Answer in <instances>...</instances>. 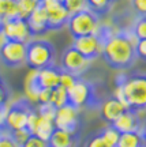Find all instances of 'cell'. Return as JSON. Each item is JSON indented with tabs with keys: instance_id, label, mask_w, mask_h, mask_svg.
<instances>
[{
	"instance_id": "obj_1",
	"label": "cell",
	"mask_w": 146,
	"mask_h": 147,
	"mask_svg": "<svg viewBox=\"0 0 146 147\" xmlns=\"http://www.w3.org/2000/svg\"><path fill=\"white\" fill-rule=\"evenodd\" d=\"M135 36L130 29L116 30L112 33L101 48V56L104 61L113 69H127L132 67L136 60Z\"/></svg>"
},
{
	"instance_id": "obj_2",
	"label": "cell",
	"mask_w": 146,
	"mask_h": 147,
	"mask_svg": "<svg viewBox=\"0 0 146 147\" xmlns=\"http://www.w3.org/2000/svg\"><path fill=\"white\" fill-rule=\"evenodd\" d=\"M115 83L120 84L123 90L127 109L138 113L146 110V74H120L116 76Z\"/></svg>"
},
{
	"instance_id": "obj_3",
	"label": "cell",
	"mask_w": 146,
	"mask_h": 147,
	"mask_svg": "<svg viewBox=\"0 0 146 147\" xmlns=\"http://www.w3.org/2000/svg\"><path fill=\"white\" fill-rule=\"evenodd\" d=\"M56 49L47 40H29L26 42V64L30 69H41L55 64Z\"/></svg>"
},
{
	"instance_id": "obj_4",
	"label": "cell",
	"mask_w": 146,
	"mask_h": 147,
	"mask_svg": "<svg viewBox=\"0 0 146 147\" xmlns=\"http://www.w3.org/2000/svg\"><path fill=\"white\" fill-rule=\"evenodd\" d=\"M68 94V102L74 105L78 109L86 108V109H98L101 105V100H100L97 90L94 83L90 80L81 78L79 76L75 83L67 90Z\"/></svg>"
},
{
	"instance_id": "obj_5",
	"label": "cell",
	"mask_w": 146,
	"mask_h": 147,
	"mask_svg": "<svg viewBox=\"0 0 146 147\" xmlns=\"http://www.w3.org/2000/svg\"><path fill=\"white\" fill-rule=\"evenodd\" d=\"M98 26H100V18L97 15H94L89 8L70 15L67 21L68 32H70L73 38L94 34L97 32Z\"/></svg>"
},
{
	"instance_id": "obj_6",
	"label": "cell",
	"mask_w": 146,
	"mask_h": 147,
	"mask_svg": "<svg viewBox=\"0 0 146 147\" xmlns=\"http://www.w3.org/2000/svg\"><path fill=\"white\" fill-rule=\"evenodd\" d=\"M31 109H33L31 102L27 98H22V100L12 102L10 106H7L4 128L8 132L26 128L27 117H29V113Z\"/></svg>"
},
{
	"instance_id": "obj_7",
	"label": "cell",
	"mask_w": 146,
	"mask_h": 147,
	"mask_svg": "<svg viewBox=\"0 0 146 147\" xmlns=\"http://www.w3.org/2000/svg\"><path fill=\"white\" fill-rule=\"evenodd\" d=\"M0 61L8 68L23 65L26 61V42L5 40L0 45Z\"/></svg>"
},
{
	"instance_id": "obj_8",
	"label": "cell",
	"mask_w": 146,
	"mask_h": 147,
	"mask_svg": "<svg viewBox=\"0 0 146 147\" xmlns=\"http://www.w3.org/2000/svg\"><path fill=\"white\" fill-rule=\"evenodd\" d=\"M55 128L67 132H79L81 129V115L79 109L70 102L56 109L53 119Z\"/></svg>"
},
{
	"instance_id": "obj_9",
	"label": "cell",
	"mask_w": 146,
	"mask_h": 147,
	"mask_svg": "<svg viewBox=\"0 0 146 147\" xmlns=\"http://www.w3.org/2000/svg\"><path fill=\"white\" fill-rule=\"evenodd\" d=\"M90 61L81 55V53L71 45L68 47L62 55V63H60V68L66 72L71 74L74 76H81L82 74L89 68Z\"/></svg>"
},
{
	"instance_id": "obj_10",
	"label": "cell",
	"mask_w": 146,
	"mask_h": 147,
	"mask_svg": "<svg viewBox=\"0 0 146 147\" xmlns=\"http://www.w3.org/2000/svg\"><path fill=\"white\" fill-rule=\"evenodd\" d=\"M1 33L5 40H10V41L27 42L31 38L26 21L19 16L4 19L1 25Z\"/></svg>"
},
{
	"instance_id": "obj_11",
	"label": "cell",
	"mask_w": 146,
	"mask_h": 147,
	"mask_svg": "<svg viewBox=\"0 0 146 147\" xmlns=\"http://www.w3.org/2000/svg\"><path fill=\"white\" fill-rule=\"evenodd\" d=\"M73 47L89 61H93L94 59L101 56V48H103V45H101L98 37L96 34H89V36L74 38Z\"/></svg>"
},
{
	"instance_id": "obj_12",
	"label": "cell",
	"mask_w": 146,
	"mask_h": 147,
	"mask_svg": "<svg viewBox=\"0 0 146 147\" xmlns=\"http://www.w3.org/2000/svg\"><path fill=\"white\" fill-rule=\"evenodd\" d=\"M27 27L30 32L31 37H38L44 36L48 33V15H47V8L38 3L37 7L31 11V14L27 16L26 19Z\"/></svg>"
},
{
	"instance_id": "obj_13",
	"label": "cell",
	"mask_w": 146,
	"mask_h": 147,
	"mask_svg": "<svg viewBox=\"0 0 146 147\" xmlns=\"http://www.w3.org/2000/svg\"><path fill=\"white\" fill-rule=\"evenodd\" d=\"M141 123L142 120L139 117V115H138V112L131 109H126L112 123V125L115 127L120 134H123V132H139Z\"/></svg>"
},
{
	"instance_id": "obj_14",
	"label": "cell",
	"mask_w": 146,
	"mask_h": 147,
	"mask_svg": "<svg viewBox=\"0 0 146 147\" xmlns=\"http://www.w3.org/2000/svg\"><path fill=\"white\" fill-rule=\"evenodd\" d=\"M79 142V132H67L55 128L48 140V147H78Z\"/></svg>"
},
{
	"instance_id": "obj_15",
	"label": "cell",
	"mask_w": 146,
	"mask_h": 147,
	"mask_svg": "<svg viewBox=\"0 0 146 147\" xmlns=\"http://www.w3.org/2000/svg\"><path fill=\"white\" fill-rule=\"evenodd\" d=\"M60 74L62 68L55 64L37 69V82L41 89H55L60 84Z\"/></svg>"
},
{
	"instance_id": "obj_16",
	"label": "cell",
	"mask_w": 146,
	"mask_h": 147,
	"mask_svg": "<svg viewBox=\"0 0 146 147\" xmlns=\"http://www.w3.org/2000/svg\"><path fill=\"white\" fill-rule=\"evenodd\" d=\"M47 15H48V32L60 30L64 26H67V21L70 18V14L64 8L63 4L48 7Z\"/></svg>"
},
{
	"instance_id": "obj_17",
	"label": "cell",
	"mask_w": 146,
	"mask_h": 147,
	"mask_svg": "<svg viewBox=\"0 0 146 147\" xmlns=\"http://www.w3.org/2000/svg\"><path fill=\"white\" fill-rule=\"evenodd\" d=\"M126 109H127V108H126L120 101L116 100L115 97H111L108 100H105L104 102H101V105H100L101 117H103V120H104L107 124H112Z\"/></svg>"
},
{
	"instance_id": "obj_18",
	"label": "cell",
	"mask_w": 146,
	"mask_h": 147,
	"mask_svg": "<svg viewBox=\"0 0 146 147\" xmlns=\"http://www.w3.org/2000/svg\"><path fill=\"white\" fill-rule=\"evenodd\" d=\"M40 90L41 87L37 82V69H31L25 79V91H26L27 100L30 102H37Z\"/></svg>"
},
{
	"instance_id": "obj_19",
	"label": "cell",
	"mask_w": 146,
	"mask_h": 147,
	"mask_svg": "<svg viewBox=\"0 0 146 147\" xmlns=\"http://www.w3.org/2000/svg\"><path fill=\"white\" fill-rule=\"evenodd\" d=\"M53 129H55V124H53L52 120H47L41 116H38V121H37L36 128L33 131V135H36V136L41 138L42 140L48 142L51 135H52Z\"/></svg>"
},
{
	"instance_id": "obj_20",
	"label": "cell",
	"mask_w": 146,
	"mask_h": 147,
	"mask_svg": "<svg viewBox=\"0 0 146 147\" xmlns=\"http://www.w3.org/2000/svg\"><path fill=\"white\" fill-rule=\"evenodd\" d=\"M116 147H146V143L143 142L139 132H123L120 134Z\"/></svg>"
},
{
	"instance_id": "obj_21",
	"label": "cell",
	"mask_w": 146,
	"mask_h": 147,
	"mask_svg": "<svg viewBox=\"0 0 146 147\" xmlns=\"http://www.w3.org/2000/svg\"><path fill=\"white\" fill-rule=\"evenodd\" d=\"M86 1L89 10L98 18H103L111 11L116 0H86Z\"/></svg>"
},
{
	"instance_id": "obj_22",
	"label": "cell",
	"mask_w": 146,
	"mask_h": 147,
	"mask_svg": "<svg viewBox=\"0 0 146 147\" xmlns=\"http://www.w3.org/2000/svg\"><path fill=\"white\" fill-rule=\"evenodd\" d=\"M98 135L103 139H104L105 142L108 143L109 146L112 147H116L117 142H119V138H120V132L116 129L115 127L112 125V124H107V125L98 132Z\"/></svg>"
},
{
	"instance_id": "obj_23",
	"label": "cell",
	"mask_w": 146,
	"mask_h": 147,
	"mask_svg": "<svg viewBox=\"0 0 146 147\" xmlns=\"http://www.w3.org/2000/svg\"><path fill=\"white\" fill-rule=\"evenodd\" d=\"M49 104H52L56 109L60 108V106L66 105L68 104V94H67V90L62 87V86H58L52 89L51 91V100H49Z\"/></svg>"
},
{
	"instance_id": "obj_24",
	"label": "cell",
	"mask_w": 146,
	"mask_h": 147,
	"mask_svg": "<svg viewBox=\"0 0 146 147\" xmlns=\"http://www.w3.org/2000/svg\"><path fill=\"white\" fill-rule=\"evenodd\" d=\"M16 10H18V16L26 21L27 16L31 14V11L37 7L40 0H15Z\"/></svg>"
},
{
	"instance_id": "obj_25",
	"label": "cell",
	"mask_w": 146,
	"mask_h": 147,
	"mask_svg": "<svg viewBox=\"0 0 146 147\" xmlns=\"http://www.w3.org/2000/svg\"><path fill=\"white\" fill-rule=\"evenodd\" d=\"M18 16L15 0H0V19H10Z\"/></svg>"
},
{
	"instance_id": "obj_26",
	"label": "cell",
	"mask_w": 146,
	"mask_h": 147,
	"mask_svg": "<svg viewBox=\"0 0 146 147\" xmlns=\"http://www.w3.org/2000/svg\"><path fill=\"white\" fill-rule=\"evenodd\" d=\"M136 40H146V16H138L130 27Z\"/></svg>"
},
{
	"instance_id": "obj_27",
	"label": "cell",
	"mask_w": 146,
	"mask_h": 147,
	"mask_svg": "<svg viewBox=\"0 0 146 147\" xmlns=\"http://www.w3.org/2000/svg\"><path fill=\"white\" fill-rule=\"evenodd\" d=\"M63 5L68 11V14L73 15L75 12L86 10L88 8V1L86 0H63Z\"/></svg>"
},
{
	"instance_id": "obj_28",
	"label": "cell",
	"mask_w": 146,
	"mask_h": 147,
	"mask_svg": "<svg viewBox=\"0 0 146 147\" xmlns=\"http://www.w3.org/2000/svg\"><path fill=\"white\" fill-rule=\"evenodd\" d=\"M37 112H38V116H41L47 120H52L55 119V113H56V108L52 105V104H38V108H37Z\"/></svg>"
},
{
	"instance_id": "obj_29",
	"label": "cell",
	"mask_w": 146,
	"mask_h": 147,
	"mask_svg": "<svg viewBox=\"0 0 146 147\" xmlns=\"http://www.w3.org/2000/svg\"><path fill=\"white\" fill-rule=\"evenodd\" d=\"M11 135V138L14 139V142L18 144V146L21 147L23 143L26 142L29 136L31 135V132L27 129V128H21V129H15V131H10L8 132Z\"/></svg>"
},
{
	"instance_id": "obj_30",
	"label": "cell",
	"mask_w": 146,
	"mask_h": 147,
	"mask_svg": "<svg viewBox=\"0 0 146 147\" xmlns=\"http://www.w3.org/2000/svg\"><path fill=\"white\" fill-rule=\"evenodd\" d=\"M78 78L79 76H74V75H71V74H68L62 69V74H60V84H59V86H62V87H64L66 90H68L75 83V80Z\"/></svg>"
},
{
	"instance_id": "obj_31",
	"label": "cell",
	"mask_w": 146,
	"mask_h": 147,
	"mask_svg": "<svg viewBox=\"0 0 146 147\" xmlns=\"http://www.w3.org/2000/svg\"><path fill=\"white\" fill-rule=\"evenodd\" d=\"M0 147H19L14 142V139L11 138V135L5 128L0 132Z\"/></svg>"
},
{
	"instance_id": "obj_32",
	"label": "cell",
	"mask_w": 146,
	"mask_h": 147,
	"mask_svg": "<svg viewBox=\"0 0 146 147\" xmlns=\"http://www.w3.org/2000/svg\"><path fill=\"white\" fill-rule=\"evenodd\" d=\"M21 147H48V142L42 140L41 138L36 136V135H30L29 139Z\"/></svg>"
},
{
	"instance_id": "obj_33",
	"label": "cell",
	"mask_w": 146,
	"mask_h": 147,
	"mask_svg": "<svg viewBox=\"0 0 146 147\" xmlns=\"http://www.w3.org/2000/svg\"><path fill=\"white\" fill-rule=\"evenodd\" d=\"M10 95L11 93L8 86L5 84V82L0 76V105H7V102L10 100Z\"/></svg>"
},
{
	"instance_id": "obj_34",
	"label": "cell",
	"mask_w": 146,
	"mask_h": 147,
	"mask_svg": "<svg viewBox=\"0 0 146 147\" xmlns=\"http://www.w3.org/2000/svg\"><path fill=\"white\" fill-rule=\"evenodd\" d=\"M135 55L136 59H141L146 63V40H138L135 44Z\"/></svg>"
},
{
	"instance_id": "obj_35",
	"label": "cell",
	"mask_w": 146,
	"mask_h": 147,
	"mask_svg": "<svg viewBox=\"0 0 146 147\" xmlns=\"http://www.w3.org/2000/svg\"><path fill=\"white\" fill-rule=\"evenodd\" d=\"M86 147H112V146H109V144L97 134V135H93V136L89 139V142L86 143Z\"/></svg>"
},
{
	"instance_id": "obj_36",
	"label": "cell",
	"mask_w": 146,
	"mask_h": 147,
	"mask_svg": "<svg viewBox=\"0 0 146 147\" xmlns=\"http://www.w3.org/2000/svg\"><path fill=\"white\" fill-rule=\"evenodd\" d=\"M37 121H38V112H37V109L33 108V109L30 110V113H29V117H27V124H26V128L31 132V135H33V131H34V128H36Z\"/></svg>"
},
{
	"instance_id": "obj_37",
	"label": "cell",
	"mask_w": 146,
	"mask_h": 147,
	"mask_svg": "<svg viewBox=\"0 0 146 147\" xmlns=\"http://www.w3.org/2000/svg\"><path fill=\"white\" fill-rule=\"evenodd\" d=\"M131 5L138 16H146V0H131Z\"/></svg>"
},
{
	"instance_id": "obj_38",
	"label": "cell",
	"mask_w": 146,
	"mask_h": 147,
	"mask_svg": "<svg viewBox=\"0 0 146 147\" xmlns=\"http://www.w3.org/2000/svg\"><path fill=\"white\" fill-rule=\"evenodd\" d=\"M51 91H52V89H41L38 93L37 102L38 104H48L51 100Z\"/></svg>"
},
{
	"instance_id": "obj_39",
	"label": "cell",
	"mask_w": 146,
	"mask_h": 147,
	"mask_svg": "<svg viewBox=\"0 0 146 147\" xmlns=\"http://www.w3.org/2000/svg\"><path fill=\"white\" fill-rule=\"evenodd\" d=\"M7 106L8 105H0V129L4 128L5 115H7Z\"/></svg>"
},
{
	"instance_id": "obj_40",
	"label": "cell",
	"mask_w": 146,
	"mask_h": 147,
	"mask_svg": "<svg viewBox=\"0 0 146 147\" xmlns=\"http://www.w3.org/2000/svg\"><path fill=\"white\" fill-rule=\"evenodd\" d=\"M40 3H41L45 8H48V7H52V5L63 4V0H40Z\"/></svg>"
},
{
	"instance_id": "obj_41",
	"label": "cell",
	"mask_w": 146,
	"mask_h": 147,
	"mask_svg": "<svg viewBox=\"0 0 146 147\" xmlns=\"http://www.w3.org/2000/svg\"><path fill=\"white\" fill-rule=\"evenodd\" d=\"M139 135L143 139V142L146 143V119L141 123V128H139Z\"/></svg>"
},
{
	"instance_id": "obj_42",
	"label": "cell",
	"mask_w": 146,
	"mask_h": 147,
	"mask_svg": "<svg viewBox=\"0 0 146 147\" xmlns=\"http://www.w3.org/2000/svg\"><path fill=\"white\" fill-rule=\"evenodd\" d=\"M1 25H3V21L0 19V32H1Z\"/></svg>"
},
{
	"instance_id": "obj_43",
	"label": "cell",
	"mask_w": 146,
	"mask_h": 147,
	"mask_svg": "<svg viewBox=\"0 0 146 147\" xmlns=\"http://www.w3.org/2000/svg\"><path fill=\"white\" fill-rule=\"evenodd\" d=\"M3 129H4V128H3ZM3 129H0V132H1V131H3Z\"/></svg>"
}]
</instances>
